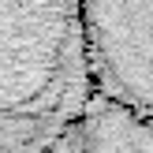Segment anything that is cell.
<instances>
[{
	"instance_id": "2",
	"label": "cell",
	"mask_w": 153,
	"mask_h": 153,
	"mask_svg": "<svg viewBox=\"0 0 153 153\" xmlns=\"http://www.w3.org/2000/svg\"><path fill=\"white\" fill-rule=\"evenodd\" d=\"M94 97L153 123V0H82Z\"/></svg>"
},
{
	"instance_id": "1",
	"label": "cell",
	"mask_w": 153,
	"mask_h": 153,
	"mask_svg": "<svg viewBox=\"0 0 153 153\" xmlns=\"http://www.w3.org/2000/svg\"><path fill=\"white\" fill-rule=\"evenodd\" d=\"M90 97L82 0H0V153H49Z\"/></svg>"
},
{
	"instance_id": "3",
	"label": "cell",
	"mask_w": 153,
	"mask_h": 153,
	"mask_svg": "<svg viewBox=\"0 0 153 153\" xmlns=\"http://www.w3.org/2000/svg\"><path fill=\"white\" fill-rule=\"evenodd\" d=\"M49 153H153V123L105 97H90L86 112Z\"/></svg>"
}]
</instances>
